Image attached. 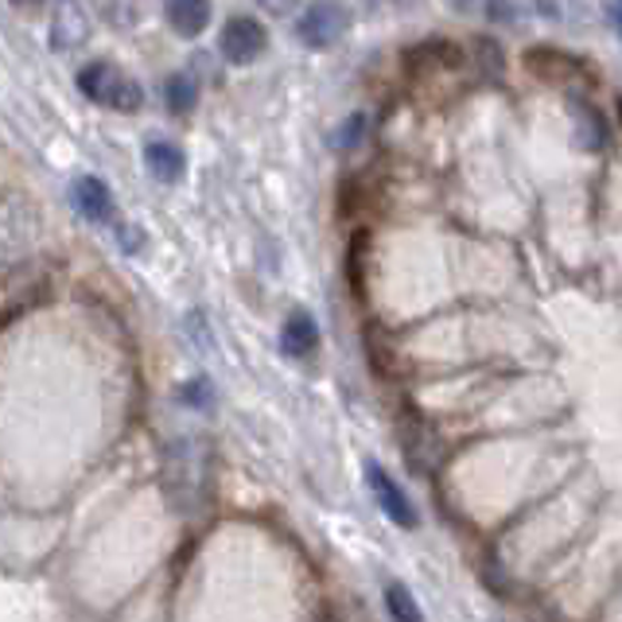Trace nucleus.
I'll return each instance as SVG.
<instances>
[{"mask_svg":"<svg viewBox=\"0 0 622 622\" xmlns=\"http://www.w3.org/2000/svg\"><path fill=\"white\" fill-rule=\"evenodd\" d=\"M362 125H366V117H362V113H354L351 121L343 125V132H338V137H335V145H338V148H351V145H358V137H362Z\"/></svg>","mask_w":622,"mask_h":622,"instance_id":"nucleus-15","label":"nucleus"},{"mask_svg":"<svg viewBox=\"0 0 622 622\" xmlns=\"http://www.w3.org/2000/svg\"><path fill=\"white\" fill-rule=\"evenodd\" d=\"M86 36H90V20H86V12L75 4V0H62L59 12H55V23H51V47L55 51H75Z\"/></svg>","mask_w":622,"mask_h":622,"instance_id":"nucleus-7","label":"nucleus"},{"mask_svg":"<svg viewBox=\"0 0 622 622\" xmlns=\"http://www.w3.org/2000/svg\"><path fill=\"white\" fill-rule=\"evenodd\" d=\"M385 608H389L393 619H408V622L421 619V608L413 603L408 588H401V584H389V588H385Z\"/></svg>","mask_w":622,"mask_h":622,"instance_id":"nucleus-12","label":"nucleus"},{"mask_svg":"<svg viewBox=\"0 0 622 622\" xmlns=\"http://www.w3.org/2000/svg\"><path fill=\"white\" fill-rule=\"evenodd\" d=\"M145 168L152 171V179H160V184H168V187L187 176L184 152H179L176 145H168V140H152V145H145Z\"/></svg>","mask_w":622,"mask_h":622,"instance_id":"nucleus-9","label":"nucleus"},{"mask_svg":"<svg viewBox=\"0 0 622 622\" xmlns=\"http://www.w3.org/2000/svg\"><path fill=\"white\" fill-rule=\"evenodd\" d=\"M460 4H471V0H460Z\"/></svg>","mask_w":622,"mask_h":622,"instance_id":"nucleus-20","label":"nucleus"},{"mask_svg":"<svg viewBox=\"0 0 622 622\" xmlns=\"http://www.w3.org/2000/svg\"><path fill=\"white\" fill-rule=\"evenodd\" d=\"M164 16L184 39H195L210 28V0H164Z\"/></svg>","mask_w":622,"mask_h":622,"instance_id":"nucleus-8","label":"nucleus"},{"mask_svg":"<svg viewBox=\"0 0 622 622\" xmlns=\"http://www.w3.org/2000/svg\"><path fill=\"white\" fill-rule=\"evenodd\" d=\"M603 12H608L611 28H615L619 36H622V0H603Z\"/></svg>","mask_w":622,"mask_h":622,"instance_id":"nucleus-16","label":"nucleus"},{"mask_svg":"<svg viewBox=\"0 0 622 622\" xmlns=\"http://www.w3.org/2000/svg\"><path fill=\"white\" fill-rule=\"evenodd\" d=\"M346 28H351L346 8H338L335 0H315V4H308V12L296 20V39L312 47V51H327L346 36Z\"/></svg>","mask_w":622,"mask_h":622,"instance_id":"nucleus-3","label":"nucleus"},{"mask_svg":"<svg viewBox=\"0 0 622 622\" xmlns=\"http://www.w3.org/2000/svg\"><path fill=\"white\" fill-rule=\"evenodd\" d=\"M75 82H78V90H82V98L98 101V106H106V109H117V113H137V109L145 106V90H140L137 78L121 75V70L106 59L86 62Z\"/></svg>","mask_w":622,"mask_h":622,"instance_id":"nucleus-1","label":"nucleus"},{"mask_svg":"<svg viewBox=\"0 0 622 622\" xmlns=\"http://www.w3.org/2000/svg\"><path fill=\"white\" fill-rule=\"evenodd\" d=\"M176 397L184 401L187 408H210L215 405V385H210L207 377H191L187 385H179Z\"/></svg>","mask_w":622,"mask_h":622,"instance_id":"nucleus-13","label":"nucleus"},{"mask_svg":"<svg viewBox=\"0 0 622 622\" xmlns=\"http://www.w3.org/2000/svg\"><path fill=\"white\" fill-rule=\"evenodd\" d=\"M257 4H261L265 12H273V16H288L296 8V0H257Z\"/></svg>","mask_w":622,"mask_h":622,"instance_id":"nucleus-17","label":"nucleus"},{"mask_svg":"<svg viewBox=\"0 0 622 622\" xmlns=\"http://www.w3.org/2000/svg\"><path fill=\"white\" fill-rule=\"evenodd\" d=\"M70 199H75L78 215H82L86 223H109V218H113V195H109L106 179H98V176L75 179Z\"/></svg>","mask_w":622,"mask_h":622,"instance_id":"nucleus-5","label":"nucleus"},{"mask_svg":"<svg viewBox=\"0 0 622 622\" xmlns=\"http://www.w3.org/2000/svg\"><path fill=\"white\" fill-rule=\"evenodd\" d=\"M269 47V31H265L261 20L254 16H230L223 23V36H218V51L230 67H249L257 62Z\"/></svg>","mask_w":622,"mask_h":622,"instance_id":"nucleus-2","label":"nucleus"},{"mask_svg":"<svg viewBox=\"0 0 622 622\" xmlns=\"http://www.w3.org/2000/svg\"><path fill=\"white\" fill-rule=\"evenodd\" d=\"M572 117H576V125H580V145L600 152V148L608 145V121H603L600 109H595L592 101L584 106L580 98H572Z\"/></svg>","mask_w":622,"mask_h":622,"instance_id":"nucleus-10","label":"nucleus"},{"mask_svg":"<svg viewBox=\"0 0 622 622\" xmlns=\"http://www.w3.org/2000/svg\"><path fill=\"white\" fill-rule=\"evenodd\" d=\"M315 346H319V323H315V315L293 312L285 319V327H280V351L288 358H308V354H315Z\"/></svg>","mask_w":622,"mask_h":622,"instance_id":"nucleus-6","label":"nucleus"},{"mask_svg":"<svg viewBox=\"0 0 622 622\" xmlns=\"http://www.w3.org/2000/svg\"><path fill=\"white\" fill-rule=\"evenodd\" d=\"M366 486H369V494H374L377 510H382L393 525H401V530H416V525H421L416 506L408 502V494L393 483V475L382 467V463H366Z\"/></svg>","mask_w":622,"mask_h":622,"instance_id":"nucleus-4","label":"nucleus"},{"mask_svg":"<svg viewBox=\"0 0 622 622\" xmlns=\"http://www.w3.org/2000/svg\"><path fill=\"white\" fill-rule=\"evenodd\" d=\"M195 101H199V86H195L191 75H171L168 82H164V106H168L171 117L191 113Z\"/></svg>","mask_w":622,"mask_h":622,"instance_id":"nucleus-11","label":"nucleus"},{"mask_svg":"<svg viewBox=\"0 0 622 622\" xmlns=\"http://www.w3.org/2000/svg\"><path fill=\"white\" fill-rule=\"evenodd\" d=\"M117 246H121V254H140V246H145V234L137 230L132 223H117Z\"/></svg>","mask_w":622,"mask_h":622,"instance_id":"nucleus-14","label":"nucleus"},{"mask_svg":"<svg viewBox=\"0 0 622 622\" xmlns=\"http://www.w3.org/2000/svg\"><path fill=\"white\" fill-rule=\"evenodd\" d=\"M619 117H622V101H619Z\"/></svg>","mask_w":622,"mask_h":622,"instance_id":"nucleus-19","label":"nucleus"},{"mask_svg":"<svg viewBox=\"0 0 622 622\" xmlns=\"http://www.w3.org/2000/svg\"><path fill=\"white\" fill-rule=\"evenodd\" d=\"M8 4H16L20 12H39V8H43L47 0H8Z\"/></svg>","mask_w":622,"mask_h":622,"instance_id":"nucleus-18","label":"nucleus"}]
</instances>
